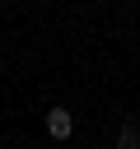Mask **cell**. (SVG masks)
<instances>
[{
	"instance_id": "7a4b0ae2",
	"label": "cell",
	"mask_w": 140,
	"mask_h": 149,
	"mask_svg": "<svg viewBox=\"0 0 140 149\" xmlns=\"http://www.w3.org/2000/svg\"><path fill=\"white\" fill-rule=\"evenodd\" d=\"M117 149H140V130H135V126H121V135H117Z\"/></svg>"
},
{
	"instance_id": "6da1fadb",
	"label": "cell",
	"mask_w": 140,
	"mask_h": 149,
	"mask_svg": "<svg viewBox=\"0 0 140 149\" xmlns=\"http://www.w3.org/2000/svg\"><path fill=\"white\" fill-rule=\"evenodd\" d=\"M47 130H51L56 140H65V135H70V112H65V107H51V112H47Z\"/></svg>"
}]
</instances>
